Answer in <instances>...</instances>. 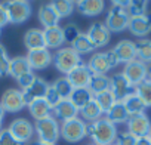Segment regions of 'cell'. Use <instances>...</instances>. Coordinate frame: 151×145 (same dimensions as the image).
I'll use <instances>...</instances> for the list:
<instances>
[{
  "label": "cell",
  "instance_id": "54",
  "mask_svg": "<svg viewBox=\"0 0 151 145\" xmlns=\"http://www.w3.org/2000/svg\"><path fill=\"white\" fill-rule=\"evenodd\" d=\"M148 136H150V139H151V132H150V135H148Z\"/></svg>",
  "mask_w": 151,
  "mask_h": 145
},
{
  "label": "cell",
  "instance_id": "52",
  "mask_svg": "<svg viewBox=\"0 0 151 145\" xmlns=\"http://www.w3.org/2000/svg\"><path fill=\"white\" fill-rule=\"evenodd\" d=\"M73 2H74V3H76V2H79V0H73Z\"/></svg>",
  "mask_w": 151,
  "mask_h": 145
},
{
  "label": "cell",
  "instance_id": "38",
  "mask_svg": "<svg viewBox=\"0 0 151 145\" xmlns=\"http://www.w3.org/2000/svg\"><path fill=\"white\" fill-rule=\"evenodd\" d=\"M62 33H64V40H65L67 43H71V45H73V42H74L76 39L82 34L80 28L76 25V24H67V25L62 28Z\"/></svg>",
  "mask_w": 151,
  "mask_h": 145
},
{
  "label": "cell",
  "instance_id": "33",
  "mask_svg": "<svg viewBox=\"0 0 151 145\" xmlns=\"http://www.w3.org/2000/svg\"><path fill=\"white\" fill-rule=\"evenodd\" d=\"M136 45V59L142 61L144 64H151V40L150 39H139L135 42Z\"/></svg>",
  "mask_w": 151,
  "mask_h": 145
},
{
  "label": "cell",
  "instance_id": "3",
  "mask_svg": "<svg viewBox=\"0 0 151 145\" xmlns=\"http://www.w3.org/2000/svg\"><path fill=\"white\" fill-rule=\"evenodd\" d=\"M83 62L82 56L76 52L71 46L68 47H59L55 55H53V65L55 68L62 72V74H68V72H71L76 67H79L80 64Z\"/></svg>",
  "mask_w": 151,
  "mask_h": 145
},
{
  "label": "cell",
  "instance_id": "56",
  "mask_svg": "<svg viewBox=\"0 0 151 145\" xmlns=\"http://www.w3.org/2000/svg\"><path fill=\"white\" fill-rule=\"evenodd\" d=\"M113 145H116V144H113Z\"/></svg>",
  "mask_w": 151,
  "mask_h": 145
},
{
  "label": "cell",
  "instance_id": "45",
  "mask_svg": "<svg viewBox=\"0 0 151 145\" xmlns=\"http://www.w3.org/2000/svg\"><path fill=\"white\" fill-rule=\"evenodd\" d=\"M110 2H111L113 6H119V8H126L127 9L130 0H110Z\"/></svg>",
  "mask_w": 151,
  "mask_h": 145
},
{
  "label": "cell",
  "instance_id": "35",
  "mask_svg": "<svg viewBox=\"0 0 151 145\" xmlns=\"http://www.w3.org/2000/svg\"><path fill=\"white\" fill-rule=\"evenodd\" d=\"M53 89L58 92V95L61 96V99H70L71 96V92L74 90V88L71 86V83L68 82L67 77H59L56 79L53 83H52Z\"/></svg>",
  "mask_w": 151,
  "mask_h": 145
},
{
  "label": "cell",
  "instance_id": "46",
  "mask_svg": "<svg viewBox=\"0 0 151 145\" xmlns=\"http://www.w3.org/2000/svg\"><path fill=\"white\" fill-rule=\"evenodd\" d=\"M136 145H151V139L150 136H142L136 139Z\"/></svg>",
  "mask_w": 151,
  "mask_h": 145
},
{
  "label": "cell",
  "instance_id": "36",
  "mask_svg": "<svg viewBox=\"0 0 151 145\" xmlns=\"http://www.w3.org/2000/svg\"><path fill=\"white\" fill-rule=\"evenodd\" d=\"M135 93L142 99L145 107H151V79H145L142 83L135 86Z\"/></svg>",
  "mask_w": 151,
  "mask_h": 145
},
{
  "label": "cell",
  "instance_id": "14",
  "mask_svg": "<svg viewBox=\"0 0 151 145\" xmlns=\"http://www.w3.org/2000/svg\"><path fill=\"white\" fill-rule=\"evenodd\" d=\"M92 72L88 68L86 62H82L79 67H76L71 72L65 76L68 79V82L71 83V86L74 89H79V88H89V83L92 80Z\"/></svg>",
  "mask_w": 151,
  "mask_h": 145
},
{
  "label": "cell",
  "instance_id": "18",
  "mask_svg": "<svg viewBox=\"0 0 151 145\" xmlns=\"http://www.w3.org/2000/svg\"><path fill=\"white\" fill-rule=\"evenodd\" d=\"M47 88H49V83H47L46 80H43L42 77H36V80L33 82V85H31L30 88H27L25 90H21L25 104L28 105V104L33 102L34 99L45 98V95H46V92H47Z\"/></svg>",
  "mask_w": 151,
  "mask_h": 145
},
{
  "label": "cell",
  "instance_id": "11",
  "mask_svg": "<svg viewBox=\"0 0 151 145\" xmlns=\"http://www.w3.org/2000/svg\"><path fill=\"white\" fill-rule=\"evenodd\" d=\"M126 127H127V132L133 135L135 138L148 136L151 132V120L145 113L133 114V116H129L126 121Z\"/></svg>",
  "mask_w": 151,
  "mask_h": 145
},
{
  "label": "cell",
  "instance_id": "24",
  "mask_svg": "<svg viewBox=\"0 0 151 145\" xmlns=\"http://www.w3.org/2000/svg\"><path fill=\"white\" fill-rule=\"evenodd\" d=\"M28 111L31 114V117L37 121V120H42V118H46L49 116H52V108L50 105L46 102L45 98H40V99H34L33 102H30L28 105Z\"/></svg>",
  "mask_w": 151,
  "mask_h": 145
},
{
  "label": "cell",
  "instance_id": "53",
  "mask_svg": "<svg viewBox=\"0 0 151 145\" xmlns=\"http://www.w3.org/2000/svg\"><path fill=\"white\" fill-rule=\"evenodd\" d=\"M0 36H2V28H0Z\"/></svg>",
  "mask_w": 151,
  "mask_h": 145
},
{
  "label": "cell",
  "instance_id": "48",
  "mask_svg": "<svg viewBox=\"0 0 151 145\" xmlns=\"http://www.w3.org/2000/svg\"><path fill=\"white\" fill-rule=\"evenodd\" d=\"M5 110H3V107H2V104H0V121H3V117H5Z\"/></svg>",
  "mask_w": 151,
  "mask_h": 145
},
{
  "label": "cell",
  "instance_id": "37",
  "mask_svg": "<svg viewBox=\"0 0 151 145\" xmlns=\"http://www.w3.org/2000/svg\"><path fill=\"white\" fill-rule=\"evenodd\" d=\"M147 8H148V0H130L127 12L130 17H139L147 14Z\"/></svg>",
  "mask_w": 151,
  "mask_h": 145
},
{
  "label": "cell",
  "instance_id": "4",
  "mask_svg": "<svg viewBox=\"0 0 151 145\" xmlns=\"http://www.w3.org/2000/svg\"><path fill=\"white\" fill-rule=\"evenodd\" d=\"M34 130H36V136L39 141L42 142H47V144H56V141L61 138L59 133V121L53 117L49 116L46 118L37 120L34 123Z\"/></svg>",
  "mask_w": 151,
  "mask_h": 145
},
{
  "label": "cell",
  "instance_id": "12",
  "mask_svg": "<svg viewBox=\"0 0 151 145\" xmlns=\"http://www.w3.org/2000/svg\"><path fill=\"white\" fill-rule=\"evenodd\" d=\"M110 90L114 93L117 101H123L127 95L135 92V88L124 77L123 72H116L114 76L110 77Z\"/></svg>",
  "mask_w": 151,
  "mask_h": 145
},
{
  "label": "cell",
  "instance_id": "28",
  "mask_svg": "<svg viewBox=\"0 0 151 145\" xmlns=\"http://www.w3.org/2000/svg\"><path fill=\"white\" fill-rule=\"evenodd\" d=\"M93 99L92 92L89 90V88H79V89H74L71 92L70 101L74 104V107L77 110H82L85 105H88L91 101Z\"/></svg>",
  "mask_w": 151,
  "mask_h": 145
},
{
  "label": "cell",
  "instance_id": "42",
  "mask_svg": "<svg viewBox=\"0 0 151 145\" xmlns=\"http://www.w3.org/2000/svg\"><path fill=\"white\" fill-rule=\"evenodd\" d=\"M36 74L33 71H30V72H27V74H24V76H21L19 79H17V83H18V86H19V89L21 90H25L27 88H30L31 85H33V82L36 80Z\"/></svg>",
  "mask_w": 151,
  "mask_h": 145
},
{
  "label": "cell",
  "instance_id": "7",
  "mask_svg": "<svg viewBox=\"0 0 151 145\" xmlns=\"http://www.w3.org/2000/svg\"><path fill=\"white\" fill-rule=\"evenodd\" d=\"M129 21H130V15H129L126 8L111 6L104 24L110 30V33H122L127 28Z\"/></svg>",
  "mask_w": 151,
  "mask_h": 145
},
{
  "label": "cell",
  "instance_id": "10",
  "mask_svg": "<svg viewBox=\"0 0 151 145\" xmlns=\"http://www.w3.org/2000/svg\"><path fill=\"white\" fill-rule=\"evenodd\" d=\"M122 72L130 82V85L135 88L139 83H142L145 79H148V65L139 59H133V61L124 64V68Z\"/></svg>",
  "mask_w": 151,
  "mask_h": 145
},
{
  "label": "cell",
  "instance_id": "2",
  "mask_svg": "<svg viewBox=\"0 0 151 145\" xmlns=\"http://www.w3.org/2000/svg\"><path fill=\"white\" fill-rule=\"evenodd\" d=\"M59 133L65 142L76 144L88 136V123L80 117H74L59 123Z\"/></svg>",
  "mask_w": 151,
  "mask_h": 145
},
{
  "label": "cell",
  "instance_id": "19",
  "mask_svg": "<svg viewBox=\"0 0 151 145\" xmlns=\"http://www.w3.org/2000/svg\"><path fill=\"white\" fill-rule=\"evenodd\" d=\"M52 116L58 121H65L74 117H79V110L74 107V104L70 99H61L59 104L52 108Z\"/></svg>",
  "mask_w": 151,
  "mask_h": 145
},
{
  "label": "cell",
  "instance_id": "30",
  "mask_svg": "<svg viewBox=\"0 0 151 145\" xmlns=\"http://www.w3.org/2000/svg\"><path fill=\"white\" fill-rule=\"evenodd\" d=\"M49 5L52 6V9L56 12L59 18H68L74 12V6H76L73 0H50Z\"/></svg>",
  "mask_w": 151,
  "mask_h": 145
},
{
  "label": "cell",
  "instance_id": "41",
  "mask_svg": "<svg viewBox=\"0 0 151 145\" xmlns=\"http://www.w3.org/2000/svg\"><path fill=\"white\" fill-rule=\"evenodd\" d=\"M136 139L133 135H130L127 130L126 132H120L117 135V139H116V145H136Z\"/></svg>",
  "mask_w": 151,
  "mask_h": 145
},
{
  "label": "cell",
  "instance_id": "26",
  "mask_svg": "<svg viewBox=\"0 0 151 145\" xmlns=\"http://www.w3.org/2000/svg\"><path fill=\"white\" fill-rule=\"evenodd\" d=\"M79 116L82 120H85L86 123H92L101 117H104V113L101 110V107L98 105V102L95 99H92L88 105H85L82 110H79Z\"/></svg>",
  "mask_w": 151,
  "mask_h": 145
},
{
  "label": "cell",
  "instance_id": "55",
  "mask_svg": "<svg viewBox=\"0 0 151 145\" xmlns=\"http://www.w3.org/2000/svg\"><path fill=\"white\" fill-rule=\"evenodd\" d=\"M27 2H30V0H27Z\"/></svg>",
  "mask_w": 151,
  "mask_h": 145
},
{
  "label": "cell",
  "instance_id": "40",
  "mask_svg": "<svg viewBox=\"0 0 151 145\" xmlns=\"http://www.w3.org/2000/svg\"><path fill=\"white\" fill-rule=\"evenodd\" d=\"M0 145H24L22 142H19L9 129H2L0 130Z\"/></svg>",
  "mask_w": 151,
  "mask_h": 145
},
{
  "label": "cell",
  "instance_id": "31",
  "mask_svg": "<svg viewBox=\"0 0 151 145\" xmlns=\"http://www.w3.org/2000/svg\"><path fill=\"white\" fill-rule=\"evenodd\" d=\"M71 47L77 52L80 56L82 55H88V53H92L96 47L93 46V43L89 40V37L86 36V33H82L77 39H76L71 45Z\"/></svg>",
  "mask_w": 151,
  "mask_h": 145
},
{
  "label": "cell",
  "instance_id": "51",
  "mask_svg": "<svg viewBox=\"0 0 151 145\" xmlns=\"http://www.w3.org/2000/svg\"><path fill=\"white\" fill-rule=\"evenodd\" d=\"M86 145H95V144H92V142H91V144H86Z\"/></svg>",
  "mask_w": 151,
  "mask_h": 145
},
{
  "label": "cell",
  "instance_id": "21",
  "mask_svg": "<svg viewBox=\"0 0 151 145\" xmlns=\"http://www.w3.org/2000/svg\"><path fill=\"white\" fill-rule=\"evenodd\" d=\"M43 36H45V45H46L47 49H59L65 43L62 27H59V25L50 27V28H45L43 30Z\"/></svg>",
  "mask_w": 151,
  "mask_h": 145
},
{
  "label": "cell",
  "instance_id": "6",
  "mask_svg": "<svg viewBox=\"0 0 151 145\" xmlns=\"http://www.w3.org/2000/svg\"><path fill=\"white\" fill-rule=\"evenodd\" d=\"M2 5L12 24H22L31 17V5L27 0H3Z\"/></svg>",
  "mask_w": 151,
  "mask_h": 145
},
{
  "label": "cell",
  "instance_id": "13",
  "mask_svg": "<svg viewBox=\"0 0 151 145\" xmlns=\"http://www.w3.org/2000/svg\"><path fill=\"white\" fill-rule=\"evenodd\" d=\"M31 70H45L53 62V55L49 52L47 47L43 49H36V50H28L25 55Z\"/></svg>",
  "mask_w": 151,
  "mask_h": 145
},
{
  "label": "cell",
  "instance_id": "43",
  "mask_svg": "<svg viewBox=\"0 0 151 145\" xmlns=\"http://www.w3.org/2000/svg\"><path fill=\"white\" fill-rule=\"evenodd\" d=\"M45 99H46V102L50 105V108H53L55 105H58V104H59L61 96H59V95H58V92L53 89V86H52V85H49L47 92H46V95H45Z\"/></svg>",
  "mask_w": 151,
  "mask_h": 145
},
{
  "label": "cell",
  "instance_id": "47",
  "mask_svg": "<svg viewBox=\"0 0 151 145\" xmlns=\"http://www.w3.org/2000/svg\"><path fill=\"white\" fill-rule=\"evenodd\" d=\"M27 145H56V144H47V142H42V141H39V139H33L31 142H28Z\"/></svg>",
  "mask_w": 151,
  "mask_h": 145
},
{
  "label": "cell",
  "instance_id": "15",
  "mask_svg": "<svg viewBox=\"0 0 151 145\" xmlns=\"http://www.w3.org/2000/svg\"><path fill=\"white\" fill-rule=\"evenodd\" d=\"M127 30L133 36L141 37V39L148 36L151 33V12H147V14L139 15V17H130Z\"/></svg>",
  "mask_w": 151,
  "mask_h": 145
},
{
  "label": "cell",
  "instance_id": "27",
  "mask_svg": "<svg viewBox=\"0 0 151 145\" xmlns=\"http://www.w3.org/2000/svg\"><path fill=\"white\" fill-rule=\"evenodd\" d=\"M105 117H107L111 123H114V124L117 126V124H123V123L127 121V118H129V113L126 111L123 102H122V101H117V102H116V104L107 111Z\"/></svg>",
  "mask_w": 151,
  "mask_h": 145
},
{
  "label": "cell",
  "instance_id": "50",
  "mask_svg": "<svg viewBox=\"0 0 151 145\" xmlns=\"http://www.w3.org/2000/svg\"><path fill=\"white\" fill-rule=\"evenodd\" d=\"M2 123H3V121H0V130H2V129H3V127H2Z\"/></svg>",
  "mask_w": 151,
  "mask_h": 145
},
{
  "label": "cell",
  "instance_id": "5",
  "mask_svg": "<svg viewBox=\"0 0 151 145\" xmlns=\"http://www.w3.org/2000/svg\"><path fill=\"white\" fill-rule=\"evenodd\" d=\"M88 68L92 74H107L110 70L119 65V61L113 52V49L105 52H96L91 56V59L86 62Z\"/></svg>",
  "mask_w": 151,
  "mask_h": 145
},
{
  "label": "cell",
  "instance_id": "22",
  "mask_svg": "<svg viewBox=\"0 0 151 145\" xmlns=\"http://www.w3.org/2000/svg\"><path fill=\"white\" fill-rule=\"evenodd\" d=\"M30 71H33V70H31V67H30L27 58H25V56H15V58H12L11 62H9L8 76H11V77H14V79L17 80V79H19L21 76L27 74V72H30Z\"/></svg>",
  "mask_w": 151,
  "mask_h": 145
},
{
  "label": "cell",
  "instance_id": "16",
  "mask_svg": "<svg viewBox=\"0 0 151 145\" xmlns=\"http://www.w3.org/2000/svg\"><path fill=\"white\" fill-rule=\"evenodd\" d=\"M86 36L89 37V40L93 43L95 47H102L107 46L110 39H111V33L110 30L105 27L104 22H95L89 27V30L86 31Z\"/></svg>",
  "mask_w": 151,
  "mask_h": 145
},
{
  "label": "cell",
  "instance_id": "49",
  "mask_svg": "<svg viewBox=\"0 0 151 145\" xmlns=\"http://www.w3.org/2000/svg\"><path fill=\"white\" fill-rule=\"evenodd\" d=\"M148 79H151V64L148 65Z\"/></svg>",
  "mask_w": 151,
  "mask_h": 145
},
{
  "label": "cell",
  "instance_id": "8",
  "mask_svg": "<svg viewBox=\"0 0 151 145\" xmlns=\"http://www.w3.org/2000/svg\"><path fill=\"white\" fill-rule=\"evenodd\" d=\"M8 129H9L11 133H12L19 142H22L24 145H27L28 142H31L33 138H34V135H36L34 124H33L30 120L24 118V117H18V118L12 120V123L9 124Z\"/></svg>",
  "mask_w": 151,
  "mask_h": 145
},
{
  "label": "cell",
  "instance_id": "39",
  "mask_svg": "<svg viewBox=\"0 0 151 145\" xmlns=\"http://www.w3.org/2000/svg\"><path fill=\"white\" fill-rule=\"evenodd\" d=\"M11 58L8 55V50L3 45H0V77L8 76V67H9Z\"/></svg>",
  "mask_w": 151,
  "mask_h": 145
},
{
  "label": "cell",
  "instance_id": "44",
  "mask_svg": "<svg viewBox=\"0 0 151 145\" xmlns=\"http://www.w3.org/2000/svg\"><path fill=\"white\" fill-rule=\"evenodd\" d=\"M6 24H9V18H8V14H6L5 6L0 3V28H3Z\"/></svg>",
  "mask_w": 151,
  "mask_h": 145
},
{
  "label": "cell",
  "instance_id": "34",
  "mask_svg": "<svg viewBox=\"0 0 151 145\" xmlns=\"http://www.w3.org/2000/svg\"><path fill=\"white\" fill-rule=\"evenodd\" d=\"M93 99L98 102V105L101 107V110H102L104 114H107V111L117 102L114 93H113L110 89H108V90H104V92H101V93H98V95H95Z\"/></svg>",
  "mask_w": 151,
  "mask_h": 145
},
{
  "label": "cell",
  "instance_id": "29",
  "mask_svg": "<svg viewBox=\"0 0 151 145\" xmlns=\"http://www.w3.org/2000/svg\"><path fill=\"white\" fill-rule=\"evenodd\" d=\"M123 105L126 108V111L129 113V116H133V114H141V113H145V104L142 102V99L135 93L132 92L130 95H127L123 101Z\"/></svg>",
  "mask_w": 151,
  "mask_h": 145
},
{
  "label": "cell",
  "instance_id": "23",
  "mask_svg": "<svg viewBox=\"0 0 151 145\" xmlns=\"http://www.w3.org/2000/svg\"><path fill=\"white\" fill-rule=\"evenodd\" d=\"M24 45L28 50H36V49H43L46 47L45 45V36L43 30L40 28H30L24 34Z\"/></svg>",
  "mask_w": 151,
  "mask_h": 145
},
{
  "label": "cell",
  "instance_id": "20",
  "mask_svg": "<svg viewBox=\"0 0 151 145\" xmlns=\"http://www.w3.org/2000/svg\"><path fill=\"white\" fill-rule=\"evenodd\" d=\"M79 12L85 17H96L105 8V0H79L76 2Z\"/></svg>",
  "mask_w": 151,
  "mask_h": 145
},
{
  "label": "cell",
  "instance_id": "32",
  "mask_svg": "<svg viewBox=\"0 0 151 145\" xmlns=\"http://www.w3.org/2000/svg\"><path fill=\"white\" fill-rule=\"evenodd\" d=\"M110 89V77L107 74H93L92 80L89 83V90L92 92V95H98L104 90Z\"/></svg>",
  "mask_w": 151,
  "mask_h": 145
},
{
  "label": "cell",
  "instance_id": "25",
  "mask_svg": "<svg viewBox=\"0 0 151 145\" xmlns=\"http://www.w3.org/2000/svg\"><path fill=\"white\" fill-rule=\"evenodd\" d=\"M37 17H39V21H40V24L43 25V28H50V27L59 25V19H61V18L56 15V12L52 9V6H50L49 3L40 6Z\"/></svg>",
  "mask_w": 151,
  "mask_h": 145
},
{
  "label": "cell",
  "instance_id": "17",
  "mask_svg": "<svg viewBox=\"0 0 151 145\" xmlns=\"http://www.w3.org/2000/svg\"><path fill=\"white\" fill-rule=\"evenodd\" d=\"M113 52L119 61V64H127L133 59H136V45L132 40H120L114 47Z\"/></svg>",
  "mask_w": 151,
  "mask_h": 145
},
{
  "label": "cell",
  "instance_id": "9",
  "mask_svg": "<svg viewBox=\"0 0 151 145\" xmlns=\"http://www.w3.org/2000/svg\"><path fill=\"white\" fill-rule=\"evenodd\" d=\"M0 104H2L5 113H19L27 107L21 89L15 88H9L3 92L2 98H0Z\"/></svg>",
  "mask_w": 151,
  "mask_h": 145
},
{
  "label": "cell",
  "instance_id": "1",
  "mask_svg": "<svg viewBox=\"0 0 151 145\" xmlns=\"http://www.w3.org/2000/svg\"><path fill=\"white\" fill-rule=\"evenodd\" d=\"M119 130L114 123H111L105 116L88 123V136L95 145H113L117 139Z\"/></svg>",
  "mask_w": 151,
  "mask_h": 145
}]
</instances>
